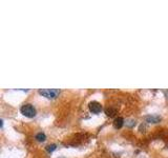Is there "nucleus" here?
I'll return each mask as SVG.
<instances>
[{
  "mask_svg": "<svg viewBox=\"0 0 168 158\" xmlns=\"http://www.w3.org/2000/svg\"><path fill=\"white\" fill-rule=\"evenodd\" d=\"M39 94L44 96V97L48 98V99H54V98L59 96L60 90H58V89H40L39 90Z\"/></svg>",
  "mask_w": 168,
  "mask_h": 158,
  "instance_id": "obj_2",
  "label": "nucleus"
},
{
  "mask_svg": "<svg viewBox=\"0 0 168 158\" xmlns=\"http://www.w3.org/2000/svg\"><path fill=\"white\" fill-rule=\"evenodd\" d=\"M124 125V119L122 117H117L116 119L113 120V127L115 129H121Z\"/></svg>",
  "mask_w": 168,
  "mask_h": 158,
  "instance_id": "obj_5",
  "label": "nucleus"
},
{
  "mask_svg": "<svg viewBox=\"0 0 168 158\" xmlns=\"http://www.w3.org/2000/svg\"><path fill=\"white\" fill-rule=\"evenodd\" d=\"M20 112H21L22 115H24L25 117H28V118H33V117L36 116V109L34 108L30 103H25V104L22 105L21 109H20Z\"/></svg>",
  "mask_w": 168,
  "mask_h": 158,
  "instance_id": "obj_1",
  "label": "nucleus"
},
{
  "mask_svg": "<svg viewBox=\"0 0 168 158\" xmlns=\"http://www.w3.org/2000/svg\"><path fill=\"white\" fill-rule=\"evenodd\" d=\"M136 125V121H133V120H130L129 123H127L128 127H132V125Z\"/></svg>",
  "mask_w": 168,
  "mask_h": 158,
  "instance_id": "obj_9",
  "label": "nucleus"
},
{
  "mask_svg": "<svg viewBox=\"0 0 168 158\" xmlns=\"http://www.w3.org/2000/svg\"><path fill=\"white\" fill-rule=\"evenodd\" d=\"M88 106H89V111L94 114L100 113L101 110H102V105H101V103L97 102V101H91Z\"/></svg>",
  "mask_w": 168,
  "mask_h": 158,
  "instance_id": "obj_3",
  "label": "nucleus"
},
{
  "mask_svg": "<svg viewBox=\"0 0 168 158\" xmlns=\"http://www.w3.org/2000/svg\"><path fill=\"white\" fill-rule=\"evenodd\" d=\"M56 144H48L46 147V151L47 152H50V153H52V152H54V151L56 150Z\"/></svg>",
  "mask_w": 168,
  "mask_h": 158,
  "instance_id": "obj_8",
  "label": "nucleus"
},
{
  "mask_svg": "<svg viewBox=\"0 0 168 158\" xmlns=\"http://www.w3.org/2000/svg\"><path fill=\"white\" fill-rule=\"evenodd\" d=\"M105 113H106V115H107V116L113 117V115L117 113V110H116V109H113V108H108V109H106Z\"/></svg>",
  "mask_w": 168,
  "mask_h": 158,
  "instance_id": "obj_7",
  "label": "nucleus"
},
{
  "mask_svg": "<svg viewBox=\"0 0 168 158\" xmlns=\"http://www.w3.org/2000/svg\"><path fill=\"white\" fill-rule=\"evenodd\" d=\"M146 122H150V123H158L161 121V117L158 115H149V116L145 117Z\"/></svg>",
  "mask_w": 168,
  "mask_h": 158,
  "instance_id": "obj_4",
  "label": "nucleus"
},
{
  "mask_svg": "<svg viewBox=\"0 0 168 158\" xmlns=\"http://www.w3.org/2000/svg\"><path fill=\"white\" fill-rule=\"evenodd\" d=\"M35 138H36V140H38V141H40V142H42V141H44L45 139H46V136H45V134L44 133H38L36 136H35Z\"/></svg>",
  "mask_w": 168,
  "mask_h": 158,
  "instance_id": "obj_6",
  "label": "nucleus"
}]
</instances>
